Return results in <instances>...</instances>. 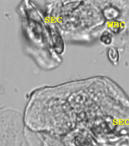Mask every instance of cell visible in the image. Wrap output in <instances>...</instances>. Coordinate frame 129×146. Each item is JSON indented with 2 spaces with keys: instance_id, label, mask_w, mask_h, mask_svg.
<instances>
[{
  "instance_id": "2",
  "label": "cell",
  "mask_w": 129,
  "mask_h": 146,
  "mask_svg": "<svg viewBox=\"0 0 129 146\" xmlns=\"http://www.w3.org/2000/svg\"><path fill=\"white\" fill-rule=\"evenodd\" d=\"M107 57L109 62H111L113 65H117L119 61V52L118 48L115 46H111L107 50Z\"/></svg>"
},
{
  "instance_id": "1",
  "label": "cell",
  "mask_w": 129,
  "mask_h": 146,
  "mask_svg": "<svg viewBox=\"0 0 129 146\" xmlns=\"http://www.w3.org/2000/svg\"><path fill=\"white\" fill-rule=\"evenodd\" d=\"M24 122L20 112L0 107V146H22Z\"/></svg>"
},
{
  "instance_id": "3",
  "label": "cell",
  "mask_w": 129,
  "mask_h": 146,
  "mask_svg": "<svg viewBox=\"0 0 129 146\" xmlns=\"http://www.w3.org/2000/svg\"><path fill=\"white\" fill-rule=\"evenodd\" d=\"M114 40L113 34H112L111 32L105 30L101 33L100 36V40L102 43H103L106 46H110Z\"/></svg>"
}]
</instances>
